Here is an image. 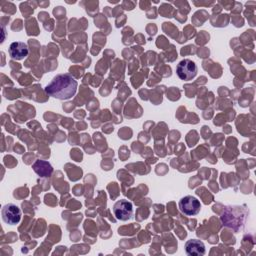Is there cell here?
Masks as SVG:
<instances>
[{
	"label": "cell",
	"instance_id": "obj_1",
	"mask_svg": "<svg viewBox=\"0 0 256 256\" xmlns=\"http://www.w3.org/2000/svg\"><path fill=\"white\" fill-rule=\"evenodd\" d=\"M77 86L78 83L71 74H57L45 87V92L53 98L59 100H68L76 94Z\"/></svg>",
	"mask_w": 256,
	"mask_h": 256
},
{
	"label": "cell",
	"instance_id": "obj_2",
	"mask_svg": "<svg viewBox=\"0 0 256 256\" xmlns=\"http://www.w3.org/2000/svg\"><path fill=\"white\" fill-rule=\"evenodd\" d=\"M176 73L181 80L189 81L196 76L197 66L194 61L190 59H183L178 63L176 67Z\"/></svg>",
	"mask_w": 256,
	"mask_h": 256
},
{
	"label": "cell",
	"instance_id": "obj_3",
	"mask_svg": "<svg viewBox=\"0 0 256 256\" xmlns=\"http://www.w3.org/2000/svg\"><path fill=\"white\" fill-rule=\"evenodd\" d=\"M178 205L180 211L187 216H195L200 212L201 209L200 201L191 195H187L181 198Z\"/></svg>",
	"mask_w": 256,
	"mask_h": 256
},
{
	"label": "cell",
	"instance_id": "obj_4",
	"mask_svg": "<svg viewBox=\"0 0 256 256\" xmlns=\"http://www.w3.org/2000/svg\"><path fill=\"white\" fill-rule=\"evenodd\" d=\"M113 213L118 220L127 221L133 215V205L126 199L118 200L113 206Z\"/></svg>",
	"mask_w": 256,
	"mask_h": 256
},
{
	"label": "cell",
	"instance_id": "obj_5",
	"mask_svg": "<svg viewBox=\"0 0 256 256\" xmlns=\"http://www.w3.org/2000/svg\"><path fill=\"white\" fill-rule=\"evenodd\" d=\"M1 216L6 224L15 225L20 222L21 210L17 205L13 203H8L2 207Z\"/></svg>",
	"mask_w": 256,
	"mask_h": 256
},
{
	"label": "cell",
	"instance_id": "obj_6",
	"mask_svg": "<svg viewBox=\"0 0 256 256\" xmlns=\"http://www.w3.org/2000/svg\"><path fill=\"white\" fill-rule=\"evenodd\" d=\"M8 52L12 59L22 60L28 55L29 50H28V46L26 43L16 41V42H13L10 44Z\"/></svg>",
	"mask_w": 256,
	"mask_h": 256
},
{
	"label": "cell",
	"instance_id": "obj_7",
	"mask_svg": "<svg viewBox=\"0 0 256 256\" xmlns=\"http://www.w3.org/2000/svg\"><path fill=\"white\" fill-rule=\"evenodd\" d=\"M185 251L190 256H201L205 254V245L198 239H190L185 243Z\"/></svg>",
	"mask_w": 256,
	"mask_h": 256
},
{
	"label": "cell",
	"instance_id": "obj_8",
	"mask_svg": "<svg viewBox=\"0 0 256 256\" xmlns=\"http://www.w3.org/2000/svg\"><path fill=\"white\" fill-rule=\"evenodd\" d=\"M32 167L40 177H49L53 172V168L50 163L44 160H37Z\"/></svg>",
	"mask_w": 256,
	"mask_h": 256
}]
</instances>
